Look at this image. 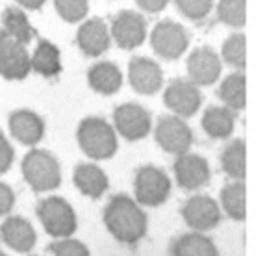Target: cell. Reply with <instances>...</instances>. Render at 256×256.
I'll return each mask as SVG.
<instances>
[{"label": "cell", "mask_w": 256, "mask_h": 256, "mask_svg": "<svg viewBox=\"0 0 256 256\" xmlns=\"http://www.w3.org/2000/svg\"><path fill=\"white\" fill-rule=\"evenodd\" d=\"M104 224L122 244H136L147 232V216L128 195H116L104 210Z\"/></svg>", "instance_id": "obj_1"}, {"label": "cell", "mask_w": 256, "mask_h": 256, "mask_svg": "<svg viewBox=\"0 0 256 256\" xmlns=\"http://www.w3.org/2000/svg\"><path fill=\"white\" fill-rule=\"evenodd\" d=\"M78 143L93 160H108L117 152V136L100 117H88L78 126Z\"/></svg>", "instance_id": "obj_2"}, {"label": "cell", "mask_w": 256, "mask_h": 256, "mask_svg": "<svg viewBox=\"0 0 256 256\" xmlns=\"http://www.w3.org/2000/svg\"><path fill=\"white\" fill-rule=\"evenodd\" d=\"M22 176L34 192H52L62 184L60 162L50 152L34 148L22 160Z\"/></svg>", "instance_id": "obj_3"}, {"label": "cell", "mask_w": 256, "mask_h": 256, "mask_svg": "<svg viewBox=\"0 0 256 256\" xmlns=\"http://www.w3.org/2000/svg\"><path fill=\"white\" fill-rule=\"evenodd\" d=\"M38 216L52 238H69L76 230V214L64 198H43L38 204Z\"/></svg>", "instance_id": "obj_4"}, {"label": "cell", "mask_w": 256, "mask_h": 256, "mask_svg": "<svg viewBox=\"0 0 256 256\" xmlns=\"http://www.w3.org/2000/svg\"><path fill=\"white\" fill-rule=\"evenodd\" d=\"M150 46L162 60H178L190 46V34L180 22L162 20L150 32Z\"/></svg>", "instance_id": "obj_5"}, {"label": "cell", "mask_w": 256, "mask_h": 256, "mask_svg": "<svg viewBox=\"0 0 256 256\" xmlns=\"http://www.w3.org/2000/svg\"><path fill=\"white\" fill-rule=\"evenodd\" d=\"M134 193L140 204L160 206L171 193V180L162 169L154 166L141 167L134 178Z\"/></svg>", "instance_id": "obj_6"}, {"label": "cell", "mask_w": 256, "mask_h": 256, "mask_svg": "<svg viewBox=\"0 0 256 256\" xmlns=\"http://www.w3.org/2000/svg\"><path fill=\"white\" fill-rule=\"evenodd\" d=\"M154 138L166 152L176 154V156L190 152L193 145L192 128L176 116H162L154 130Z\"/></svg>", "instance_id": "obj_7"}, {"label": "cell", "mask_w": 256, "mask_h": 256, "mask_svg": "<svg viewBox=\"0 0 256 256\" xmlns=\"http://www.w3.org/2000/svg\"><path fill=\"white\" fill-rule=\"evenodd\" d=\"M110 36L122 50H134L147 39V22L145 17L132 10H122L112 20Z\"/></svg>", "instance_id": "obj_8"}, {"label": "cell", "mask_w": 256, "mask_h": 256, "mask_svg": "<svg viewBox=\"0 0 256 256\" xmlns=\"http://www.w3.org/2000/svg\"><path fill=\"white\" fill-rule=\"evenodd\" d=\"M164 102L176 117L188 119L198 112L202 104V95L198 91V86H195L192 80L176 78L166 88Z\"/></svg>", "instance_id": "obj_9"}, {"label": "cell", "mask_w": 256, "mask_h": 256, "mask_svg": "<svg viewBox=\"0 0 256 256\" xmlns=\"http://www.w3.org/2000/svg\"><path fill=\"white\" fill-rule=\"evenodd\" d=\"M30 70V54L26 45L0 30V76L6 80H24Z\"/></svg>", "instance_id": "obj_10"}, {"label": "cell", "mask_w": 256, "mask_h": 256, "mask_svg": "<svg viewBox=\"0 0 256 256\" xmlns=\"http://www.w3.org/2000/svg\"><path fill=\"white\" fill-rule=\"evenodd\" d=\"M114 124H116L117 132L128 141L143 140L152 128L150 114L141 104L136 102L121 104L114 112Z\"/></svg>", "instance_id": "obj_11"}, {"label": "cell", "mask_w": 256, "mask_h": 256, "mask_svg": "<svg viewBox=\"0 0 256 256\" xmlns=\"http://www.w3.org/2000/svg\"><path fill=\"white\" fill-rule=\"evenodd\" d=\"M223 62L210 46H198L188 58V76L195 86H212L221 76Z\"/></svg>", "instance_id": "obj_12"}, {"label": "cell", "mask_w": 256, "mask_h": 256, "mask_svg": "<svg viewBox=\"0 0 256 256\" xmlns=\"http://www.w3.org/2000/svg\"><path fill=\"white\" fill-rule=\"evenodd\" d=\"M128 82L141 95H156L164 86V72L154 60L136 56L128 64Z\"/></svg>", "instance_id": "obj_13"}, {"label": "cell", "mask_w": 256, "mask_h": 256, "mask_svg": "<svg viewBox=\"0 0 256 256\" xmlns=\"http://www.w3.org/2000/svg\"><path fill=\"white\" fill-rule=\"evenodd\" d=\"M173 171L176 176V184L188 192L200 190L210 182V166L198 154H180L174 160Z\"/></svg>", "instance_id": "obj_14"}, {"label": "cell", "mask_w": 256, "mask_h": 256, "mask_svg": "<svg viewBox=\"0 0 256 256\" xmlns=\"http://www.w3.org/2000/svg\"><path fill=\"white\" fill-rule=\"evenodd\" d=\"M182 216L186 223L197 232H204L216 228L221 221V208L212 197L195 195L182 208Z\"/></svg>", "instance_id": "obj_15"}, {"label": "cell", "mask_w": 256, "mask_h": 256, "mask_svg": "<svg viewBox=\"0 0 256 256\" xmlns=\"http://www.w3.org/2000/svg\"><path fill=\"white\" fill-rule=\"evenodd\" d=\"M112 36L102 19H88L76 32V45L88 58H100L110 48Z\"/></svg>", "instance_id": "obj_16"}, {"label": "cell", "mask_w": 256, "mask_h": 256, "mask_svg": "<svg viewBox=\"0 0 256 256\" xmlns=\"http://www.w3.org/2000/svg\"><path fill=\"white\" fill-rule=\"evenodd\" d=\"M10 132L22 145H38L45 136V121L30 110H17L10 116Z\"/></svg>", "instance_id": "obj_17"}, {"label": "cell", "mask_w": 256, "mask_h": 256, "mask_svg": "<svg viewBox=\"0 0 256 256\" xmlns=\"http://www.w3.org/2000/svg\"><path fill=\"white\" fill-rule=\"evenodd\" d=\"M0 236L8 247L17 252H28L36 245V230L26 219L10 218L0 226Z\"/></svg>", "instance_id": "obj_18"}, {"label": "cell", "mask_w": 256, "mask_h": 256, "mask_svg": "<svg viewBox=\"0 0 256 256\" xmlns=\"http://www.w3.org/2000/svg\"><path fill=\"white\" fill-rule=\"evenodd\" d=\"M88 82H90L91 90L98 95H114L121 90L122 72L116 64L100 62L88 70Z\"/></svg>", "instance_id": "obj_19"}, {"label": "cell", "mask_w": 256, "mask_h": 256, "mask_svg": "<svg viewBox=\"0 0 256 256\" xmlns=\"http://www.w3.org/2000/svg\"><path fill=\"white\" fill-rule=\"evenodd\" d=\"M30 67L45 78H54L62 72V52L52 41L41 39L30 56Z\"/></svg>", "instance_id": "obj_20"}, {"label": "cell", "mask_w": 256, "mask_h": 256, "mask_svg": "<svg viewBox=\"0 0 256 256\" xmlns=\"http://www.w3.org/2000/svg\"><path fill=\"white\" fill-rule=\"evenodd\" d=\"M236 126V112L226 106H210L202 116V128L212 140L230 138Z\"/></svg>", "instance_id": "obj_21"}, {"label": "cell", "mask_w": 256, "mask_h": 256, "mask_svg": "<svg viewBox=\"0 0 256 256\" xmlns=\"http://www.w3.org/2000/svg\"><path fill=\"white\" fill-rule=\"evenodd\" d=\"M74 186L86 197L98 198L108 190V176L95 164H80L74 169Z\"/></svg>", "instance_id": "obj_22"}, {"label": "cell", "mask_w": 256, "mask_h": 256, "mask_svg": "<svg viewBox=\"0 0 256 256\" xmlns=\"http://www.w3.org/2000/svg\"><path fill=\"white\" fill-rule=\"evenodd\" d=\"M2 32L12 39L28 45L36 38V28L30 24L26 13L20 8H6L2 13Z\"/></svg>", "instance_id": "obj_23"}, {"label": "cell", "mask_w": 256, "mask_h": 256, "mask_svg": "<svg viewBox=\"0 0 256 256\" xmlns=\"http://www.w3.org/2000/svg\"><path fill=\"white\" fill-rule=\"evenodd\" d=\"M218 96L226 108L234 110V112L244 110L247 104V78L244 72L236 70L224 78L219 86Z\"/></svg>", "instance_id": "obj_24"}, {"label": "cell", "mask_w": 256, "mask_h": 256, "mask_svg": "<svg viewBox=\"0 0 256 256\" xmlns=\"http://www.w3.org/2000/svg\"><path fill=\"white\" fill-rule=\"evenodd\" d=\"M223 171L232 180H244L247 174V147L244 140H234L224 147L221 154Z\"/></svg>", "instance_id": "obj_25"}, {"label": "cell", "mask_w": 256, "mask_h": 256, "mask_svg": "<svg viewBox=\"0 0 256 256\" xmlns=\"http://www.w3.org/2000/svg\"><path fill=\"white\" fill-rule=\"evenodd\" d=\"M221 206L228 218L244 221L247 216V190L242 180H234L221 190Z\"/></svg>", "instance_id": "obj_26"}, {"label": "cell", "mask_w": 256, "mask_h": 256, "mask_svg": "<svg viewBox=\"0 0 256 256\" xmlns=\"http://www.w3.org/2000/svg\"><path fill=\"white\" fill-rule=\"evenodd\" d=\"M173 256H219V252L210 238L192 232L174 242Z\"/></svg>", "instance_id": "obj_27"}, {"label": "cell", "mask_w": 256, "mask_h": 256, "mask_svg": "<svg viewBox=\"0 0 256 256\" xmlns=\"http://www.w3.org/2000/svg\"><path fill=\"white\" fill-rule=\"evenodd\" d=\"M221 62L242 70L247 65V38L244 34H232L221 46Z\"/></svg>", "instance_id": "obj_28"}, {"label": "cell", "mask_w": 256, "mask_h": 256, "mask_svg": "<svg viewBox=\"0 0 256 256\" xmlns=\"http://www.w3.org/2000/svg\"><path fill=\"white\" fill-rule=\"evenodd\" d=\"M218 19L230 28H244L247 22V0H219Z\"/></svg>", "instance_id": "obj_29"}, {"label": "cell", "mask_w": 256, "mask_h": 256, "mask_svg": "<svg viewBox=\"0 0 256 256\" xmlns=\"http://www.w3.org/2000/svg\"><path fill=\"white\" fill-rule=\"evenodd\" d=\"M54 8L65 22H80L90 13V0H54Z\"/></svg>", "instance_id": "obj_30"}, {"label": "cell", "mask_w": 256, "mask_h": 256, "mask_svg": "<svg viewBox=\"0 0 256 256\" xmlns=\"http://www.w3.org/2000/svg\"><path fill=\"white\" fill-rule=\"evenodd\" d=\"M178 12L190 20H202L214 8V0H174Z\"/></svg>", "instance_id": "obj_31"}, {"label": "cell", "mask_w": 256, "mask_h": 256, "mask_svg": "<svg viewBox=\"0 0 256 256\" xmlns=\"http://www.w3.org/2000/svg\"><path fill=\"white\" fill-rule=\"evenodd\" d=\"M54 256H90L88 247L78 240H60L52 245Z\"/></svg>", "instance_id": "obj_32"}, {"label": "cell", "mask_w": 256, "mask_h": 256, "mask_svg": "<svg viewBox=\"0 0 256 256\" xmlns=\"http://www.w3.org/2000/svg\"><path fill=\"white\" fill-rule=\"evenodd\" d=\"M13 158H15V152H13L12 145L6 136L0 132V174H4L12 167Z\"/></svg>", "instance_id": "obj_33"}, {"label": "cell", "mask_w": 256, "mask_h": 256, "mask_svg": "<svg viewBox=\"0 0 256 256\" xmlns=\"http://www.w3.org/2000/svg\"><path fill=\"white\" fill-rule=\"evenodd\" d=\"M15 204V193L8 184L0 182V216H6L10 214Z\"/></svg>", "instance_id": "obj_34"}, {"label": "cell", "mask_w": 256, "mask_h": 256, "mask_svg": "<svg viewBox=\"0 0 256 256\" xmlns=\"http://www.w3.org/2000/svg\"><path fill=\"white\" fill-rule=\"evenodd\" d=\"M138 6L147 13H160L164 12L169 4V0H136Z\"/></svg>", "instance_id": "obj_35"}, {"label": "cell", "mask_w": 256, "mask_h": 256, "mask_svg": "<svg viewBox=\"0 0 256 256\" xmlns=\"http://www.w3.org/2000/svg\"><path fill=\"white\" fill-rule=\"evenodd\" d=\"M46 0H17V4L19 6H22L24 10H30V12H36V10H39V8L45 6Z\"/></svg>", "instance_id": "obj_36"}, {"label": "cell", "mask_w": 256, "mask_h": 256, "mask_svg": "<svg viewBox=\"0 0 256 256\" xmlns=\"http://www.w3.org/2000/svg\"><path fill=\"white\" fill-rule=\"evenodd\" d=\"M0 256H6V254H4V252H0Z\"/></svg>", "instance_id": "obj_37"}]
</instances>
